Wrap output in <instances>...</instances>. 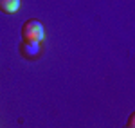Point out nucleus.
Masks as SVG:
<instances>
[{
    "instance_id": "nucleus-4",
    "label": "nucleus",
    "mask_w": 135,
    "mask_h": 128,
    "mask_svg": "<svg viewBox=\"0 0 135 128\" xmlns=\"http://www.w3.org/2000/svg\"><path fill=\"white\" fill-rule=\"evenodd\" d=\"M126 128H135V114H130V117H128V125Z\"/></svg>"
},
{
    "instance_id": "nucleus-2",
    "label": "nucleus",
    "mask_w": 135,
    "mask_h": 128,
    "mask_svg": "<svg viewBox=\"0 0 135 128\" xmlns=\"http://www.w3.org/2000/svg\"><path fill=\"white\" fill-rule=\"evenodd\" d=\"M20 54L25 58V60H36V58L42 54V47H40V43L23 42V40H22V43H20Z\"/></svg>"
},
{
    "instance_id": "nucleus-3",
    "label": "nucleus",
    "mask_w": 135,
    "mask_h": 128,
    "mask_svg": "<svg viewBox=\"0 0 135 128\" xmlns=\"http://www.w3.org/2000/svg\"><path fill=\"white\" fill-rule=\"evenodd\" d=\"M20 9V0H0V11L6 15H15Z\"/></svg>"
},
{
    "instance_id": "nucleus-1",
    "label": "nucleus",
    "mask_w": 135,
    "mask_h": 128,
    "mask_svg": "<svg viewBox=\"0 0 135 128\" xmlns=\"http://www.w3.org/2000/svg\"><path fill=\"white\" fill-rule=\"evenodd\" d=\"M43 36H45V29L43 23L36 18L25 20L22 25V40L23 42H34V43H42Z\"/></svg>"
}]
</instances>
